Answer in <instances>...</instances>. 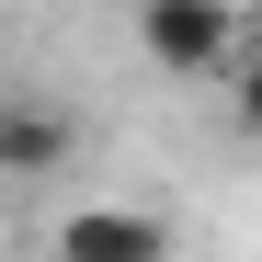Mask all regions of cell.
I'll return each instance as SVG.
<instances>
[{
	"label": "cell",
	"instance_id": "obj_1",
	"mask_svg": "<svg viewBox=\"0 0 262 262\" xmlns=\"http://www.w3.org/2000/svg\"><path fill=\"white\" fill-rule=\"evenodd\" d=\"M137 46L171 80H205L239 57V0H137Z\"/></svg>",
	"mask_w": 262,
	"mask_h": 262
},
{
	"label": "cell",
	"instance_id": "obj_5",
	"mask_svg": "<svg viewBox=\"0 0 262 262\" xmlns=\"http://www.w3.org/2000/svg\"><path fill=\"white\" fill-rule=\"evenodd\" d=\"M239 57H262V0H251V12H239Z\"/></svg>",
	"mask_w": 262,
	"mask_h": 262
},
{
	"label": "cell",
	"instance_id": "obj_4",
	"mask_svg": "<svg viewBox=\"0 0 262 262\" xmlns=\"http://www.w3.org/2000/svg\"><path fill=\"white\" fill-rule=\"evenodd\" d=\"M228 103H239V137H262V57H239V92Z\"/></svg>",
	"mask_w": 262,
	"mask_h": 262
},
{
	"label": "cell",
	"instance_id": "obj_3",
	"mask_svg": "<svg viewBox=\"0 0 262 262\" xmlns=\"http://www.w3.org/2000/svg\"><path fill=\"white\" fill-rule=\"evenodd\" d=\"M69 148H80V125L57 103H0V183H46Z\"/></svg>",
	"mask_w": 262,
	"mask_h": 262
},
{
	"label": "cell",
	"instance_id": "obj_2",
	"mask_svg": "<svg viewBox=\"0 0 262 262\" xmlns=\"http://www.w3.org/2000/svg\"><path fill=\"white\" fill-rule=\"evenodd\" d=\"M57 262H171V228L148 205H80L57 228Z\"/></svg>",
	"mask_w": 262,
	"mask_h": 262
}]
</instances>
